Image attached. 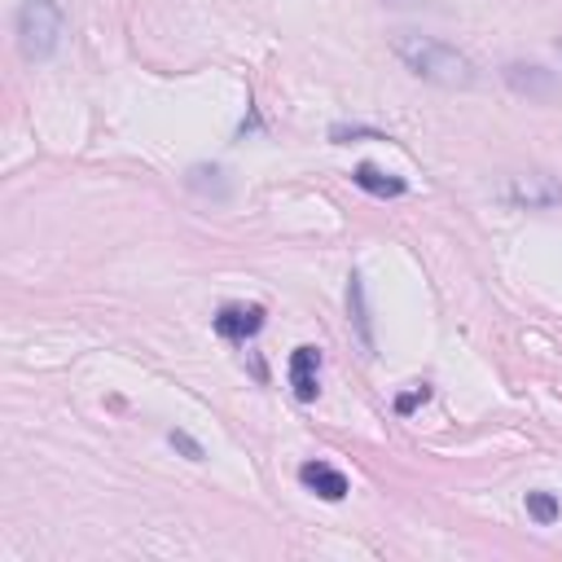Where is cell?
<instances>
[{
  "instance_id": "1",
  "label": "cell",
  "mask_w": 562,
  "mask_h": 562,
  "mask_svg": "<svg viewBox=\"0 0 562 562\" xmlns=\"http://www.w3.org/2000/svg\"><path fill=\"white\" fill-rule=\"evenodd\" d=\"M391 53L404 62V71H413L417 79L435 84V88H448V92H462V88H475L479 79V66L435 36H417V32H400L391 36Z\"/></svg>"
},
{
  "instance_id": "2",
  "label": "cell",
  "mask_w": 562,
  "mask_h": 562,
  "mask_svg": "<svg viewBox=\"0 0 562 562\" xmlns=\"http://www.w3.org/2000/svg\"><path fill=\"white\" fill-rule=\"evenodd\" d=\"M14 32H18V49H23L27 62H49L62 49L66 14H62L58 0H23Z\"/></svg>"
},
{
  "instance_id": "3",
  "label": "cell",
  "mask_w": 562,
  "mask_h": 562,
  "mask_svg": "<svg viewBox=\"0 0 562 562\" xmlns=\"http://www.w3.org/2000/svg\"><path fill=\"white\" fill-rule=\"evenodd\" d=\"M497 198L514 211H549L562 207V180H553L549 172H519L497 185Z\"/></svg>"
},
{
  "instance_id": "4",
  "label": "cell",
  "mask_w": 562,
  "mask_h": 562,
  "mask_svg": "<svg viewBox=\"0 0 562 562\" xmlns=\"http://www.w3.org/2000/svg\"><path fill=\"white\" fill-rule=\"evenodd\" d=\"M501 79L510 84V92H519L527 101H553V97H562L558 75L545 71L540 62H505L501 66Z\"/></svg>"
},
{
  "instance_id": "5",
  "label": "cell",
  "mask_w": 562,
  "mask_h": 562,
  "mask_svg": "<svg viewBox=\"0 0 562 562\" xmlns=\"http://www.w3.org/2000/svg\"><path fill=\"white\" fill-rule=\"evenodd\" d=\"M264 329V308L260 303H224L215 312V334L229 344H247Z\"/></svg>"
},
{
  "instance_id": "6",
  "label": "cell",
  "mask_w": 562,
  "mask_h": 562,
  "mask_svg": "<svg viewBox=\"0 0 562 562\" xmlns=\"http://www.w3.org/2000/svg\"><path fill=\"white\" fill-rule=\"evenodd\" d=\"M299 484L321 497V501H344L348 497V475L339 466H329V462H303L299 466Z\"/></svg>"
},
{
  "instance_id": "7",
  "label": "cell",
  "mask_w": 562,
  "mask_h": 562,
  "mask_svg": "<svg viewBox=\"0 0 562 562\" xmlns=\"http://www.w3.org/2000/svg\"><path fill=\"white\" fill-rule=\"evenodd\" d=\"M290 387L299 400H316V391H321V352L316 348L303 344L290 352Z\"/></svg>"
},
{
  "instance_id": "8",
  "label": "cell",
  "mask_w": 562,
  "mask_h": 562,
  "mask_svg": "<svg viewBox=\"0 0 562 562\" xmlns=\"http://www.w3.org/2000/svg\"><path fill=\"white\" fill-rule=\"evenodd\" d=\"M352 185L365 189V193H374V198H400V193H409V185H404L400 176H391V172H383V167H374V163H357Z\"/></svg>"
},
{
  "instance_id": "9",
  "label": "cell",
  "mask_w": 562,
  "mask_h": 562,
  "mask_svg": "<svg viewBox=\"0 0 562 562\" xmlns=\"http://www.w3.org/2000/svg\"><path fill=\"white\" fill-rule=\"evenodd\" d=\"M193 193H202V198H215V202H224L234 189H229V180H224V172L220 167H193L189 172V180H185Z\"/></svg>"
},
{
  "instance_id": "10",
  "label": "cell",
  "mask_w": 562,
  "mask_h": 562,
  "mask_svg": "<svg viewBox=\"0 0 562 562\" xmlns=\"http://www.w3.org/2000/svg\"><path fill=\"white\" fill-rule=\"evenodd\" d=\"M348 303H352V316H357V329H361V344L374 348V325H370V303H365V282L352 273L348 282Z\"/></svg>"
},
{
  "instance_id": "11",
  "label": "cell",
  "mask_w": 562,
  "mask_h": 562,
  "mask_svg": "<svg viewBox=\"0 0 562 562\" xmlns=\"http://www.w3.org/2000/svg\"><path fill=\"white\" fill-rule=\"evenodd\" d=\"M527 514L540 523V527H553L562 519V505L553 492H527Z\"/></svg>"
},
{
  "instance_id": "12",
  "label": "cell",
  "mask_w": 562,
  "mask_h": 562,
  "mask_svg": "<svg viewBox=\"0 0 562 562\" xmlns=\"http://www.w3.org/2000/svg\"><path fill=\"white\" fill-rule=\"evenodd\" d=\"M167 439H172V448H180V453H185L189 462H202V444H198L193 435H185V430H172Z\"/></svg>"
},
{
  "instance_id": "13",
  "label": "cell",
  "mask_w": 562,
  "mask_h": 562,
  "mask_svg": "<svg viewBox=\"0 0 562 562\" xmlns=\"http://www.w3.org/2000/svg\"><path fill=\"white\" fill-rule=\"evenodd\" d=\"M426 396H430V391H426V387H413V391H409V396H400V400H396V409H400V413H409V409H413V404H422V400H426Z\"/></svg>"
},
{
  "instance_id": "14",
  "label": "cell",
  "mask_w": 562,
  "mask_h": 562,
  "mask_svg": "<svg viewBox=\"0 0 562 562\" xmlns=\"http://www.w3.org/2000/svg\"><path fill=\"white\" fill-rule=\"evenodd\" d=\"M558 53H562V40H558Z\"/></svg>"
}]
</instances>
